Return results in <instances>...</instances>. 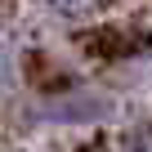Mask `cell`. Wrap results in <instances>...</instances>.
I'll return each instance as SVG.
<instances>
[{
  "label": "cell",
  "instance_id": "obj_3",
  "mask_svg": "<svg viewBox=\"0 0 152 152\" xmlns=\"http://www.w3.org/2000/svg\"><path fill=\"white\" fill-rule=\"evenodd\" d=\"M130 152H152V125H148V130H134V134H130Z\"/></svg>",
  "mask_w": 152,
  "mask_h": 152
},
{
  "label": "cell",
  "instance_id": "obj_1",
  "mask_svg": "<svg viewBox=\"0 0 152 152\" xmlns=\"http://www.w3.org/2000/svg\"><path fill=\"white\" fill-rule=\"evenodd\" d=\"M14 94H18V63H14V54L5 45H0V112L14 103Z\"/></svg>",
  "mask_w": 152,
  "mask_h": 152
},
{
  "label": "cell",
  "instance_id": "obj_2",
  "mask_svg": "<svg viewBox=\"0 0 152 152\" xmlns=\"http://www.w3.org/2000/svg\"><path fill=\"white\" fill-rule=\"evenodd\" d=\"M40 5H45L49 14H58V18H76V14L94 9V0H40Z\"/></svg>",
  "mask_w": 152,
  "mask_h": 152
}]
</instances>
